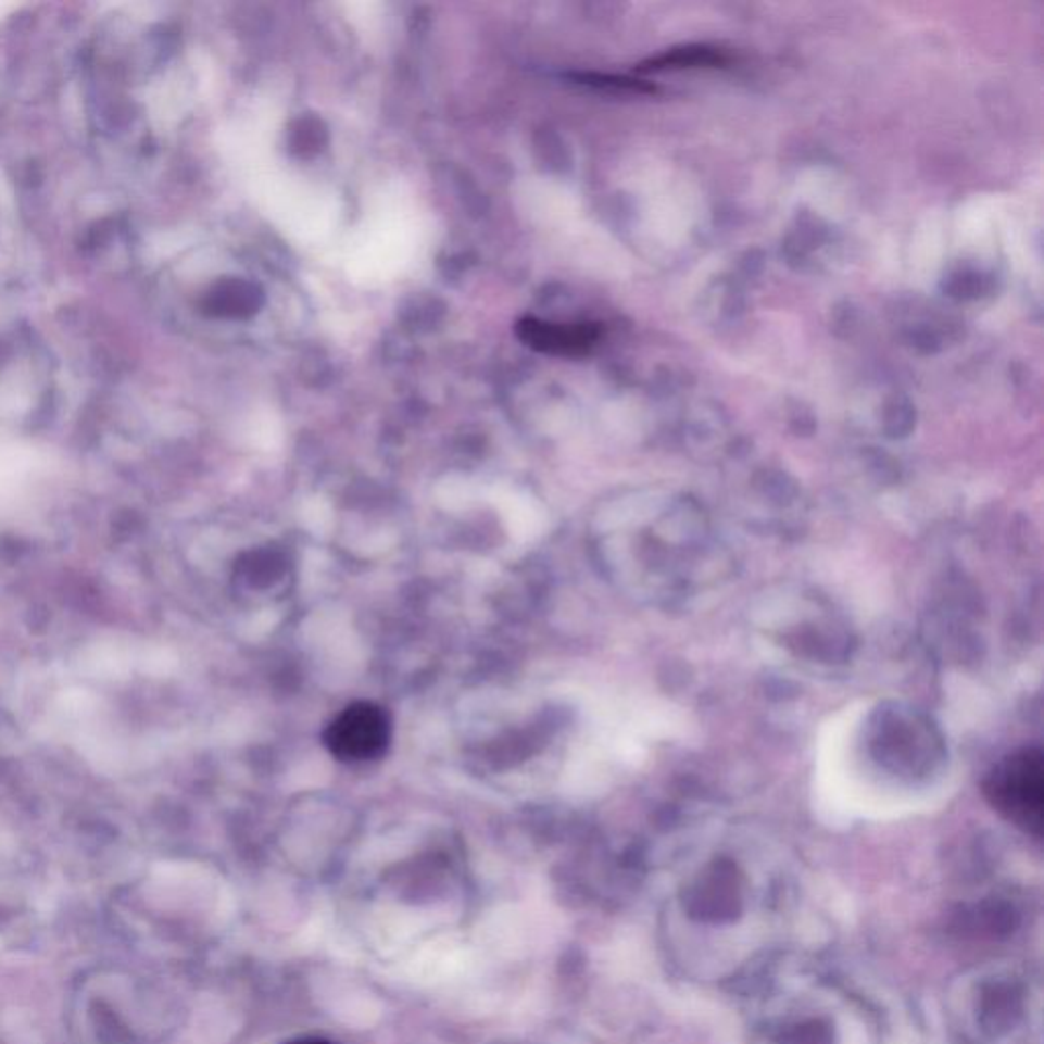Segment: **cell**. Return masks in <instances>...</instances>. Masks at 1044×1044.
Masks as SVG:
<instances>
[{"mask_svg": "<svg viewBox=\"0 0 1044 1044\" xmlns=\"http://www.w3.org/2000/svg\"><path fill=\"white\" fill-rule=\"evenodd\" d=\"M390 741V720L380 706L355 702L332 718L325 732V745L341 762L376 759Z\"/></svg>", "mask_w": 1044, "mask_h": 1044, "instance_id": "cell-2", "label": "cell"}, {"mask_svg": "<svg viewBox=\"0 0 1044 1044\" xmlns=\"http://www.w3.org/2000/svg\"><path fill=\"white\" fill-rule=\"evenodd\" d=\"M985 794L1014 825L1041 837L1043 832V755L1024 749L1006 757L992 771Z\"/></svg>", "mask_w": 1044, "mask_h": 1044, "instance_id": "cell-1", "label": "cell"}, {"mask_svg": "<svg viewBox=\"0 0 1044 1044\" xmlns=\"http://www.w3.org/2000/svg\"><path fill=\"white\" fill-rule=\"evenodd\" d=\"M284 1044H337L331 1043V1041H325V1039H315V1036H306V1039H297V1041H290V1043Z\"/></svg>", "mask_w": 1044, "mask_h": 1044, "instance_id": "cell-3", "label": "cell"}]
</instances>
